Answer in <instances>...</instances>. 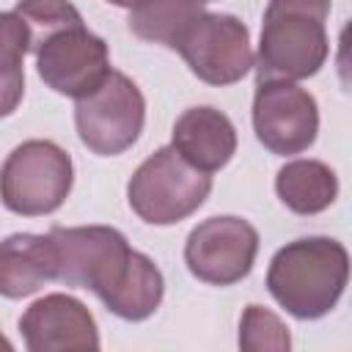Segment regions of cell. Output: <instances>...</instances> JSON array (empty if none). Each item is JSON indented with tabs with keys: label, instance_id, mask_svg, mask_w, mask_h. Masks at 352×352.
<instances>
[{
	"label": "cell",
	"instance_id": "obj_1",
	"mask_svg": "<svg viewBox=\"0 0 352 352\" xmlns=\"http://www.w3.org/2000/svg\"><path fill=\"white\" fill-rule=\"evenodd\" d=\"M349 280V253L338 239L302 236L283 245L267 270V289L297 319H319L336 308Z\"/></svg>",
	"mask_w": 352,
	"mask_h": 352
},
{
	"label": "cell",
	"instance_id": "obj_2",
	"mask_svg": "<svg viewBox=\"0 0 352 352\" xmlns=\"http://www.w3.org/2000/svg\"><path fill=\"white\" fill-rule=\"evenodd\" d=\"M327 14L330 0H270L256 60L258 80L314 77L330 52Z\"/></svg>",
	"mask_w": 352,
	"mask_h": 352
},
{
	"label": "cell",
	"instance_id": "obj_3",
	"mask_svg": "<svg viewBox=\"0 0 352 352\" xmlns=\"http://www.w3.org/2000/svg\"><path fill=\"white\" fill-rule=\"evenodd\" d=\"M212 176L190 165L173 146L146 157L126 184L132 212L151 226H173L204 206Z\"/></svg>",
	"mask_w": 352,
	"mask_h": 352
},
{
	"label": "cell",
	"instance_id": "obj_4",
	"mask_svg": "<svg viewBox=\"0 0 352 352\" xmlns=\"http://www.w3.org/2000/svg\"><path fill=\"white\" fill-rule=\"evenodd\" d=\"M50 239L58 261L55 280L74 289H91L107 305L135 258L126 236L110 226H55Z\"/></svg>",
	"mask_w": 352,
	"mask_h": 352
},
{
	"label": "cell",
	"instance_id": "obj_5",
	"mask_svg": "<svg viewBox=\"0 0 352 352\" xmlns=\"http://www.w3.org/2000/svg\"><path fill=\"white\" fill-rule=\"evenodd\" d=\"M72 182V157L58 143L25 140L6 157L0 168V201L14 214H50L63 206Z\"/></svg>",
	"mask_w": 352,
	"mask_h": 352
},
{
	"label": "cell",
	"instance_id": "obj_6",
	"mask_svg": "<svg viewBox=\"0 0 352 352\" xmlns=\"http://www.w3.org/2000/svg\"><path fill=\"white\" fill-rule=\"evenodd\" d=\"M146 121L140 88L121 72L110 69L104 80L77 99L74 126L80 140L102 157H116L135 146Z\"/></svg>",
	"mask_w": 352,
	"mask_h": 352
},
{
	"label": "cell",
	"instance_id": "obj_7",
	"mask_svg": "<svg viewBox=\"0 0 352 352\" xmlns=\"http://www.w3.org/2000/svg\"><path fill=\"white\" fill-rule=\"evenodd\" d=\"M36 69L47 88L80 99L94 91L110 72L107 41L91 33L82 22L66 25L38 41Z\"/></svg>",
	"mask_w": 352,
	"mask_h": 352
},
{
	"label": "cell",
	"instance_id": "obj_8",
	"mask_svg": "<svg viewBox=\"0 0 352 352\" xmlns=\"http://www.w3.org/2000/svg\"><path fill=\"white\" fill-rule=\"evenodd\" d=\"M253 129L272 154H300L319 132L316 99L294 80H258L253 96Z\"/></svg>",
	"mask_w": 352,
	"mask_h": 352
},
{
	"label": "cell",
	"instance_id": "obj_9",
	"mask_svg": "<svg viewBox=\"0 0 352 352\" xmlns=\"http://www.w3.org/2000/svg\"><path fill=\"white\" fill-rule=\"evenodd\" d=\"M258 253V231L234 214L198 223L184 242L187 270L212 286H231L248 278Z\"/></svg>",
	"mask_w": 352,
	"mask_h": 352
},
{
	"label": "cell",
	"instance_id": "obj_10",
	"mask_svg": "<svg viewBox=\"0 0 352 352\" xmlns=\"http://www.w3.org/2000/svg\"><path fill=\"white\" fill-rule=\"evenodd\" d=\"M190 72L209 85L239 82L253 66L250 30L231 14H201L176 47Z\"/></svg>",
	"mask_w": 352,
	"mask_h": 352
},
{
	"label": "cell",
	"instance_id": "obj_11",
	"mask_svg": "<svg viewBox=\"0 0 352 352\" xmlns=\"http://www.w3.org/2000/svg\"><path fill=\"white\" fill-rule=\"evenodd\" d=\"M30 352H96L99 330L94 314L72 294H47L19 319Z\"/></svg>",
	"mask_w": 352,
	"mask_h": 352
},
{
	"label": "cell",
	"instance_id": "obj_12",
	"mask_svg": "<svg viewBox=\"0 0 352 352\" xmlns=\"http://www.w3.org/2000/svg\"><path fill=\"white\" fill-rule=\"evenodd\" d=\"M198 170H220L236 151V129L231 118L214 107H190L173 124L170 143Z\"/></svg>",
	"mask_w": 352,
	"mask_h": 352
},
{
	"label": "cell",
	"instance_id": "obj_13",
	"mask_svg": "<svg viewBox=\"0 0 352 352\" xmlns=\"http://www.w3.org/2000/svg\"><path fill=\"white\" fill-rule=\"evenodd\" d=\"M58 261L50 234H11L0 242V294L28 297L55 280Z\"/></svg>",
	"mask_w": 352,
	"mask_h": 352
},
{
	"label": "cell",
	"instance_id": "obj_14",
	"mask_svg": "<svg viewBox=\"0 0 352 352\" xmlns=\"http://www.w3.org/2000/svg\"><path fill=\"white\" fill-rule=\"evenodd\" d=\"M278 198L294 214H319L338 195V179L319 160H292L275 176Z\"/></svg>",
	"mask_w": 352,
	"mask_h": 352
},
{
	"label": "cell",
	"instance_id": "obj_15",
	"mask_svg": "<svg viewBox=\"0 0 352 352\" xmlns=\"http://www.w3.org/2000/svg\"><path fill=\"white\" fill-rule=\"evenodd\" d=\"M201 14L204 3L198 0H138L129 8L126 25L138 38L176 50Z\"/></svg>",
	"mask_w": 352,
	"mask_h": 352
},
{
	"label": "cell",
	"instance_id": "obj_16",
	"mask_svg": "<svg viewBox=\"0 0 352 352\" xmlns=\"http://www.w3.org/2000/svg\"><path fill=\"white\" fill-rule=\"evenodd\" d=\"M30 36L25 22L8 11L0 14V118L11 116L25 96V55Z\"/></svg>",
	"mask_w": 352,
	"mask_h": 352
},
{
	"label": "cell",
	"instance_id": "obj_17",
	"mask_svg": "<svg viewBox=\"0 0 352 352\" xmlns=\"http://www.w3.org/2000/svg\"><path fill=\"white\" fill-rule=\"evenodd\" d=\"M239 346L245 352H286L289 327L264 305H248L239 322Z\"/></svg>",
	"mask_w": 352,
	"mask_h": 352
},
{
	"label": "cell",
	"instance_id": "obj_18",
	"mask_svg": "<svg viewBox=\"0 0 352 352\" xmlns=\"http://www.w3.org/2000/svg\"><path fill=\"white\" fill-rule=\"evenodd\" d=\"M14 14L25 22L30 36V52L38 47V41L66 25L82 22L80 11L69 0H19Z\"/></svg>",
	"mask_w": 352,
	"mask_h": 352
},
{
	"label": "cell",
	"instance_id": "obj_19",
	"mask_svg": "<svg viewBox=\"0 0 352 352\" xmlns=\"http://www.w3.org/2000/svg\"><path fill=\"white\" fill-rule=\"evenodd\" d=\"M107 3H113V6H121V8H132L138 0H107Z\"/></svg>",
	"mask_w": 352,
	"mask_h": 352
},
{
	"label": "cell",
	"instance_id": "obj_20",
	"mask_svg": "<svg viewBox=\"0 0 352 352\" xmlns=\"http://www.w3.org/2000/svg\"><path fill=\"white\" fill-rule=\"evenodd\" d=\"M0 349H3V352H11V341H8L3 333H0Z\"/></svg>",
	"mask_w": 352,
	"mask_h": 352
},
{
	"label": "cell",
	"instance_id": "obj_21",
	"mask_svg": "<svg viewBox=\"0 0 352 352\" xmlns=\"http://www.w3.org/2000/svg\"><path fill=\"white\" fill-rule=\"evenodd\" d=\"M198 3H212V0H198Z\"/></svg>",
	"mask_w": 352,
	"mask_h": 352
}]
</instances>
